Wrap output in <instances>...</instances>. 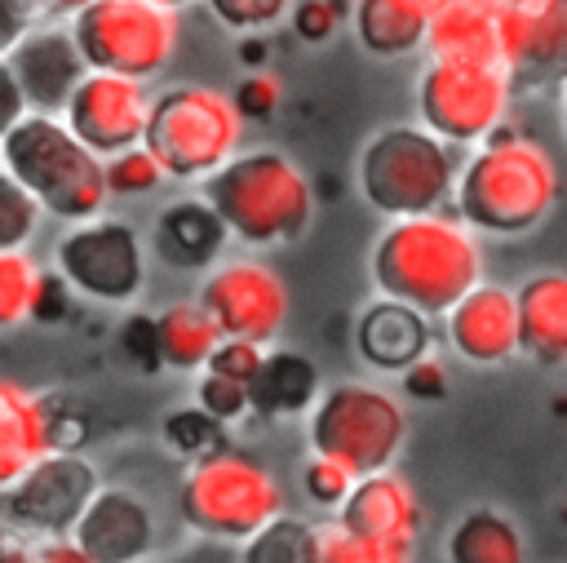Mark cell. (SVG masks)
I'll list each match as a JSON object with an SVG mask.
<instances>
[{"label": "cell", "instance_id": "42", "mask_svg": "<svg viewBox=\"0 0 567 563\" xmlns=\"http://www.w3.org/2000/svg\"><path fill=\"white\" fill-rule=\"evenodd\" d=\"M261 359H266V346H257V341H239V337H226V341L217 346V355L208 359V368H213V372H221V377H235V381L252 386V377H257Z\"/></svg>", "mask_w": 567, "mask_h": 563}, {"label": "cell", "instance_id": "25", "mask_svg": "<svg viewBox=\"0 0 567 563\" xmlns=\"http://www.w3.org/2000/svg\"><path fill=\"white\" fill-rule=\"evenodd\" d=\"M252 417L261 421H292V417H310V408L319 403L323 395V381H319V364L301 350H266L252 386Z\"/></svg>", "mask_w": 567, "mask_h": 563}, {"label": "cell", "instance_id": "10", "mask_svg": "<svg viewBox=\"0 0 567 563\" xmlns=\"http://www.w3.org/2000/svg\"><path fill=\"white\" fill-rule=\"evenodd\" d=\"M514 80L505 66L425 62L416 75V124L452 146H483L509 120Z\"/></svg>", "mask_w": 567, "mask_h": 563}, {"label": "cell", "instance_id": "9", "mask_svg": "<svg viewBox=\"0 0 567 563\" xmlns=\"http://www.w3.org/2000/svg\"><path fill=\"white\" fill-rule=\"evenodd\" d=\"M66 27L89 71L151 80L177 53V13L155 0H89Z\"/></svg>", "mask_w": 567, "mask_h": 563}, {"label": "cell", "instance_id": "49", "mask_svg": "<svg viewBox=\"0 0 567 563\" xmlns=\"http://www.w3.org/2000/svg\"><path fill=\"white\" fill-rule=\"evenodd\" d=\"M22 4L31 9L35 22H53V18H75L89 0H22Z\"/></svg>", "mask_w": 567, "mask_h": 563}, {"label": "cell", "instance_id": "34", "mask_svg": "<svg viewBox=\"0 0 567 563\" xmlns=\"http://www.w3.org/2000/svg\"><path fill=\"white\" fill-rule=\"evenodd\" d=\"M297 0H204V9L230 31V35H261L279 22H288Z\"/></svg>", "mask_w": 567, "mask_h": 563}, {"label": "cell", "instance_id": "2", "mask_svg": "<svg viewBox=\"0 0 567 563\" xmlns=\"http://www.w3.org/2000/svg\"><path fill=\"white\" fill-rule=\"evenodd\" d=\"M558 191H563V173L549 146H540L527 133L496 129L461 164L452 208L470 231L492 239H514L536 231L554 213Z\"/></svg>", "mask_w": 567, "mask_h": 563}, {"label": "cell", "instance_id": "1", "mask_svg": "<svg viewBox=\"0 0 567 563\" xmlns=\"http://www.w3.org/2000/svg\"><path fill=\"white\" fill-rule=\"evenodd\" d=\"M478 239L483 235L470 231L456 208L385 222L368 253L377 297H394L430 319H443L470 288L483 284Z\"/></svg>", "mask_w": 567, "mask_h": 563}, {"label": "cell", "instance_id": "28", "mask_svg": "<svg viewBox=\"0 0 567 563\" xmlns=\"http://www.w3.org/2000/svg\"><path fill=\"white\" fill-rule=\"evenodd\" d=\"M159 350H164V368L177 372H204L208 359L217 355V346L226 341L217 319L204 310V301H173L159 315Z\"/></svg>", "mask_w": 567, "mask_h": 563}, {"label": "cell", "instance_id": "41", "mask_svg": "<svg viewBox=\"0 0 567 563\" xmlns=\"http://www.w3.org/2000/svg\"><path fill=\"white\" fill-rule=\"evenodd\" d=\"M230 98H235V106H239L244 120H270L279 111V102H284V84L270 71H248Z\"/></svg>", "mask_w": 567, "mask_h": 563}, {"label": "cell", "instance_id": "8", "mask_svg": "<svg viewBox=\"0 0 567 563\" xmlns=\"http://www.w3.org/2000/svg\"><path fill=\"white\" fill-rule=\"evenodd\" d=\"M244 115L230 93L208 84H168L151 102L146 146L177 182H204L239 155Z\"/></svg>", "mask_w": 567, "mask_h": 563}, {"label": "cell", "instance_id": "44", "mask_svg": "<svg viewBox=\"0 0 567 563\" xmlns=\"http://www.w3.org/2000/svg\"><path fill=\"white\" fill-rule=\"evenodd\" d=\"M71 297H75V288H71V284H66L58 270H44L40 293H35V310H31V319H35V324H44V328H53V324L71 319Z\"/></svg>", "mask_w": 567, "mask_h": 563}, {"label": "cell", "instance_id": "13", "mask_svg": "<svg viewBox=\"0 0 567 563\" xmlns=\"http://www.w3.org/2000/svg\"><path fill=\"white\" fill-rule=\"evenodd\" d=\"M199 301L217 319L221 337H239L257 346L275 341L288 319V284L279 279V270L252 257L217 262L199 284Z\"/></svg>", "mask_w": 567, "mask_h": 563}, {"label": "cell", "instance_id": "12", "mask_svg": "<svg viewBox=\"0 0 567 563\" xmlns=\"http://www.w3.org/2000/svg\"><path fill=\"white\" fill-rule=\"evenodd\" d=\"M97 488V465L84 452H49L4 492V523L31 536H71Z\"/></svg>", "mask_w": 567, "mask_h": 563}, {"label": "cell", "instance_id": "52", "mask_svg": "<svg viewBox=\"0 0 567 563\" xmlns=\"http://www.w3.org/2000/svg\"><path fill=\"white\" fill-rule=\"evenodd\" d=\"M558 120H563V133H567V84L558 89Z\"/></svg>", "mask_w": 567, "mask_h": 563}, {"label": "cell", "instance_id": "16", "mask_svg": "<svg viewBox=\"0 0 567 563\" xmlns=\"http://www.w3.org/2000/svg\"><path fill=\"white\" fill-rule=\"evenodd\" d=\"M443 341L452 355L478 368H501L523 355V324H518V293L509 284L483 279L443 315Z\"/></svg>", "mask_w": 567, "mask_h": 563}, {"label": "cell", "instance_id": "35", "mask_svg": "<svg viewBox=\"0 0 567 563\" xmlns=\"http://www.w3.org/2000/svg\"><path fill=\"white\" fill-rule=\"evenodd\" d=\"M164 182H168V173H164V164L155 160V151L146 142L106 160V186H111V195H151Z\"/></svg>", "mask_w": 567, "mask_h": 563}, {"label": "cell", "instance_id": "3", "mask_svg": "<svg viewBox=\"0 0 567 563\" xmlns=\"http://www.w3.org/2000/svg\"><path fill=\"white\" fill-rule=\"evenodd\" d=\"M199 195L217 208L226 231L252 248L297 244L315 222V186L284 151H239L199 182Z\"/></svg>", "mask_w": 567, "mask_h": 563}, {"label": "cell", "instance_id": "51", "mask_svg": "<svg viewBox=\"0 0 567 563\" xmlns=\"http://www.w3.org/2000/svg\"><path fill=\"white\" fill-rule=\"evenodd\" d=\"M416 4H421V9H425V13H430V18H434V13H439V9H447V4H452V0H416Z\"/></svg>", "mask_w": 567, "mask_h": 563}, {"label": "cell", "instance_id": "4", "mask_svg": "<svg viewBox=\"0 0 567 563\" xmlns=\"http://www.w3.org/2000/svg\"><path fill=\"white\" fill-rule=\"evenodd\" d=\"M0 168L13 173L44 208V217H58L66 226L93 222L106 208V160L93 155L62 115L31 111L4 142H0Z\"/></svg>", "mask_w": 567, "mask_h": 563}, {"label": "cell", "instance_id": "50", "mask_svg": "<svg viewBox=\"0 0 567 563\" xmlns=\"http://www.w3.org/2000/svg\"><path fill=\"white\" fill-rule=\"evenodd\" d=\"M235 58H239L248 71H266V66H261V58H266V40H261V35H239Z\"/></svg>", "mask_w": 567, "mask_h": 563}, {"label": "cell", "instance_id": "24", "mask_svg": "<svg viewBox=\"0 0 567 563\" xmlns=\"http://www.w3.org/2000/svg\"><path fill=\"white\" fill-rule=\"evenodd\" d=\"M53 448L44 395L13 377H0V492H9Z\"/></svg>", "mask_w": 567, "mask_h": 563}, {"label": "cell", "instance_id": "21", "mask_svg": "<svg viewBox=\"0 0 567 563\" xmlns=\"http://www.w3.org/2000/svg\"><path fill=\"white\" fill-rule=\"evenodd\" d=\"M337 523L354 536H372V541H390V545H416L421 501L399 470L363 474L354 483V492L346 497V505L337 510Z\"/></svg>", "mask_w": 567, "mask_h": 563}, {"label": "cell", "instance_id": "53", "mask_svg": "<svg viewBox=\"0 0 567 563\" xmlns=\"http://www.w3.org/2000/svg\"><path fill=\"white\" fill-rule=\"evenodd\" d=\"M155 4H164V9H173V13H177V9H186L190 0H155Z\"/></svg>", "mask_w": 567, "mask_h": 563}, {"label": "cell", "instance_id": "46", "mask_svg": "<svg viewBox=\"0 0 567 563\" xmlns=\"http://www.w3.org/2000/svg\"><path fill=\"white\" fill-rule=\"evenodd\" d=\"M35 18L22 0H0V58H9L27 35H31Z\"/></svg>", "mask_w": 567, "mask_h": 563}, {"label": "cell", "instance_id": "19", "mask_svg": "<svg viewBox=\"0 0 567 563\" xmlns=\"http://www.w3.org/2000/svg\"><path fill=\"white\" fill-rule=\"evenodd\" d=\"M354 350L372 372L385 377H403L416 359H425L434 350V328L430 315H421L408 301L394 297H377L359 310L354 319Z\"/></svg>", "mask_w": 567, "mask_h": 563}, {"label": "cell", "instance_id": "43", "mask_svg": "<svg viewBox=\"0 0 567 563\" xmlns=\"http://www.w3.org/2000/svg\"><path fill=\"white\" fill-rule=\"evenodd\" d=\"M399 386H403V395L408 399H421V403H439V399H447V364L430 350L425 359H416L403 377H399Z\"/></svg>", "mask_w": 567, "mask_h": 563}, {"label": "cell", "instance_id": "14", "mask_svg": "<svg viewBox=\"0 0 567 563\" xmlns=\"http://www.w3.org/2000/svg\"><path fill=\"white\" fill-rule=\"evenodd\" d=\"M151 93L146 80H128V75H111V71H89L80 80V89L71 93L66 106V124L71 133L102 160L133 151L146 142V124H151Z\"/></svg>", "mask_w": 567, "mask_h": 563}, {"label": "cell", "instance_id": "5", "mask_svg": "<svg viewBox=\"0 0 567 563\" xmlns=\"http://www.w3.org/2000/svg\"><path fill=\"white\" fill-rule=\"evenodd\" d=\"M456 146L434 137L425 124H385L363 142L354 160V186L363 204L385 222L447 208L456 195Z\"/></svg>", "mask_w": 567, "mask_h": 563}, {"label": "cell", "instance_id": "17", "mask_svg": "<svg viewBox=\"0 0 567 563\" xmlns=\"http://www.w3.org/2000/svg\"><path fill=\"white\" fill-rule=\"evenodd\" d=\"M71 541L93 563H146L159 545V519L137 488L102 483L89 510L80 514Z\"/></svg>", "mask_w": 567, "mask_h": 563}, {"label": "cell", "instance_id": "22", "mask_svg": "<svg viewBox=\"0 0 567 563\" xmlns=\"http://www.w3.org/2000/svg\"><path fill=\"white\" fill-rule=\"evenodd\" d=\"M425 53L434 62H478V66H505V40H501V9L496 0H452L430 18Z\"/></svg>", "mask_w": 567, "mask_h": 563}, {"label": "cell", "instance_id": "39", "mask_svg": "<svg viewBox=\"0 0 567 563\" xmlns=\"http://www.w3.org/2000/svg\"><path fill=\"white\" fill-rule=\"evenodd\" d=\"M49 403V448L53 452H84L89 443V417L75 399H62V395H44Z\"/></svg>", "mask_w": 567, "mask_h": 563}, {"label": "cell", "instance_id": "31", "mask_svg": "<svg viewBox=\"0 0 567 563\" xmlns=\"http://www.w3.org/2000/svg\"><path fill=\"white\" fill-rule=\"evenodd\" d=\"M40 279H44V270L27 257V248L0 253V328H18L31 319Z\"/></svg>", "mask_w": 567, "mask_h": 563}, {"label": "cell", "instance_id": "33", "mask_svg": "<svg viewBox=\"0 0 567 563\" xmlns=\"http://www.w3.org/2000/svg\"><path fill=\"white\" fill-rule=\"evenodd\" d=\"M319 528H323V563H412V545H390V541L354 536L337 519L319 523Z\"/></svg>", "mask_w": 567, "mask_h": 563}, {"label": "cell", "instance_id": "30", "mask_svg": "<svg viewBox=\"0 0 567 563\" xmlns=\"http://www.w3.org/2000/svg\"><path fill=\"white\" fill-rule=\"evenodd\" d=\"M159 434H164L168 452H177L186 461H199V457H213V452L226 448V426L213 412H204L199 403H186V408L164 412Z\"/></svg>", "mask_w": 567, "mask_h": 563}, {"label": "cell", "instance_id": "38", "mask_svg": "<svg viewBox=\"0 0 567 563\" xmlns=\"http://www.w3.org/2000/svg\"><path fill=\"white\" fill-rule=\"evenodd\" d=\"M115 346H120V355H124L133 368H142V372H159V368H164L159 319H155V315H142V310L124 315V324H120V332H115Z\"/></svg>", "mask_w": 567, "mask_h": 563}, {"label": "cell", "instance_id": "37", "mask_svg": "<svg viewBox=\"0 0 567 563\" xmlns=\"http://www.w3.org/2000/svg\"><path fill=\"white\" fill-rule=\"evenodd\" d=\"M354 474L341 465V461H332V457H319V452H310V461L301 465V492L310 497V505H319V510H341L346 505V497L354 492Z\"/></svg>", "mask_w": 567, "mask_h": 563}, {"label": "cell", "instance_id": "6", "mask_svg": "<svg viewBox=\"0 0 567 563\" xmlns=\"http://www.w3.org/2000/svg\"><path fill=\"white\" fill-rule=\"evenodd\" d=\"M306 443L319 457L341 461L354 479L394 470V457L408 443V412L394 390L377 381H332L306 417Z\"/></svg>", "mask_w": 567, "mask_h": 563}, {"label": "cell", "instance_id": "36", "mask_svg": "<svg viewBox=\"0 0 567 563\" xmlns=\"http://www.w3.org/2000/svg\"><path fill=\"white\" fill-rule=\"evenodd\" d=\"M195 403H199L204 412H213L221 426H235V421L252 417V395H248V386L235 381V377H221V372H213V368L199 372V381H195Z\"/></svg>", "mask_w": 567, "mask_h": 563}, {"label": "cell", "instance_id": "23", "mask_svg": "<svg viewBox=\"0 0 567 563\" xmlns=\"http://www.w3.org/2000/svg\"><path fill=\"white\" fill-rule=\"evenodd\" d=\"M514 293L523 359L536 368H567V270H532Z\"/></svg>", "mask_w": 567, "mask_h": 563}, {"label": "cell", "instance_id": "27", "mask_svg": "<svg viewBox=\"0 0 567 563\" xmlns=\"http://www.w3.org/2000/svg\"><path fill=\"white\" fill-rule=\"evenodd\" d=\"M443 559L447 563H527V541L505 510L474 505L447 528Z\"/></svg>", "mask_w": 567, "mask_h": 563}, {"label": "cell", "instance_id": "18", "mask_svg": "<svg viewBox=\"0 0 567 563\" xmlns=\"http://www.w3.org/2000/svg\"><path fill=\"white\" fill-rule=\"evenodd\" d=\"M9 66L27 93V106L40 115H66L71 93L89 75V62L71 35V27L58 22H35L31 35L9 53Z\"/></svg>", "mask_w": 567, "mask_h": 563}, {"label": "cell", "instance_id": "11", "mask_svg": "<svg viewBox=\"0 0 567 563\" xmlns=\"http://www.w3.org/2000/svg\"><path fill=\"white\" fill-rule=\"evenodd\" d=\"M53 270L89 301L128 306L146 284V248L128 222L93 217L58 235Z\"/></svg>", "mask_w": 567, "mask_h": 563}, {"label": "cell", "instance_id": "7", "mask_svg": "<svg viewBox=\"0 0 567 563\" xmlns=\"http://www.w3.org/2000/svg\"><path fill=\"white\" fill-rule=\"evenodd\" d=\"M177 514L199 536L244 545L270 519L284 514V488L257 457L221 448L186 465L177 483Z\"/></svg>", "mask_w": 567, "mask_h": 563}, {"label": "cell", "instance_id": "48", "mask_svg": "<svg viewBox=\"0 0 567 563\" xmlns=\"http://www.w3.org/2000/svg\"><path fill=\"white\" fill-rule=\"evenodd\" d=\"M35 563H93L71 536H40L35 541Z\"/></svg>", "mask_w": 567, "mask_h": 563}, {"label": "cell", "instance_id": "26", "mask_svg": "<svg viewBox=\"0 0 567 563\" xmlns=\"http://www.w3.org/2000/svg\"><path fill=\"white\" fill-rule=\"evenodd\" d=\"M354 40L372 58H408L425 49L430 13L416 0H354L350 9Z\"/></svg>", "mask_w": 567, "mask_h": 563}, {"label": "cell", "instance_id": "29", "mask_svg": "<svg viewBox=\"0 0 567 563\" xmlns=\"http://www.w3.org/2000/svg\"><path fill=\"white\" fill-rule=\"evenodd\" d=\"M239 563H323V528L297 514H279L239 545Z\"/></svg>", "mask_w": 567, "mask_h": 563}, {"label": "cell", "instance_id": "45", "mask_svg": "<svg viewBox=\"0 0 567 563\" xmlns=\"http://www.w3.org/2000/svg\"><path fill=\"white\" fill-rule=\"evenodd\" d=\"M27 115H31L27 93H22L18 75H13V66H9V58H0V142H4Z\"/></svg>", "mask_w": 567, "mask_h": 563}, {"label": "cell", "instance_id": "32", "mask_svg": "<svg viewBox=\"0 0 567 563\" xmlns=\"http://www.w3.org/2000/svg\"><path fill=\"white\" fill-rule=\"evenodd\" d=\"M40 217H44L40 199L13 173L0 168V253L27 248L35 239V231H40Z\"/></svg>", "mask_w": 567, "mask_h": 563}, {"label": "cell", "instance_id": "15", "mask_svg": "<svg viewBox=\"0 0 567 563\" xmlns=\"http://www.w3.org/2000/svg\"><path fill=\"white\" fill-rule=\"evenodd\" d=\"M501 9L505 71L514 89H563L567 84V0H514Z\"/></svg>", "mask_w": 567, "mask_h": 563}, {"label": "cell", "instance_id": "20", "mask_svg": "<svg viewBox=\"0 0 567 563\" xmlns=\"http://www.w3.org/2000/svg\"><path fill=\"white\" fill-rule=\"evenodd\" d=\"M226 222L217 217V208L204 199V195H186V199H173L155 213L151 222V235L146 244L155 248V257L173 270H213L226 253Z\"/></svg>", "mask_w": 567, "mask_h": 563}, {"label": "cell", "instance_id": "47", "mask_svg": "<svg viewBox=\"0 0 567 563\" xmlns=\"http://www.w3.org/2000/svg\"><path fill=\"white\" fill-rule=\"evenodd\" d=\"M35 541L40 536H31V532H22V528L0 519V563H35Z\"/></svg>", "mask_w": 567, "mask_h": 563}, {"label": "cell", "instance_id": "40", "mask_svg": "<svg viewBox=\"0 0 567 563\" xmlns=\"http://www.w3.org/2000/svg\"><path fill=\"white\" fill-rule=\"evenodd\" d=\"M341 18H346L341 0H297L292 13H288V27H292V35L301 44H323V40L337 35Z\"/></svg>", "mask_w": 567, "mask_h": 563}]
</instances>
